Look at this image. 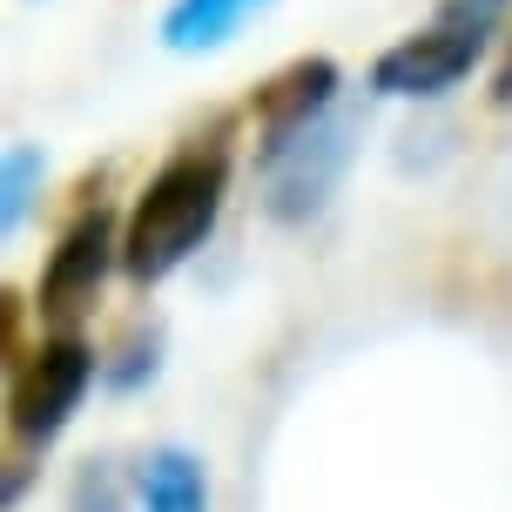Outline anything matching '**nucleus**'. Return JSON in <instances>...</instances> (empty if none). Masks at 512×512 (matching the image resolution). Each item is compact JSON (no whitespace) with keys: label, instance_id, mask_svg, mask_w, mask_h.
Returning <instances> with one entry per match:
<instances>
[{"label":"nucleus","instance_id":"obj_2","mask_svg":"<svg viewBox=\"0 0 512 512\" xmlns=\"http://www.w3.org/2000/svg\"><path fill=\"white\" fill-rule=\"evenodd\" d=\"M506 14H512V0H438L411 34H398L371 61V95H384V102H438L445 88H459L486 61Z\"/></svg>","mask_w":512,"mask_h":512},{"label":"nucleus","instance_id":"obj_12","mask_svg":"<svg viewBox=\"0 0 512 512\" xmlns=\"http://www.w3.org/2000/svg\"><path fill=\"white\" fill-rule=\"evenodd\" d=\"M492 102H499V108H512V54L499 61V81H492Z\"/></svg>","mask_w":512,"mask_h":512},{"label":"nucleus","instance_id":"obj_10","mask_svg":"<svg viewBox=\"0 0 512 512\" xmlns=\"http://www.w3.org/2000/svg\"><path fill=\"white\" fill-rule=\"evenodd\" d=\"M155 351H162V331H135V337H128V344H122V358L108 364L102 378L115 384V391H135V384H142V378H155V364H162V358H155Z\"/></svg>","mask_w":512,"mask_h":512},{"label":"nucleus","instance_id":"obj_7","mask_svg":"<svg viewBox=\"0 0 512 512\" xmlns=\"http://www.w3.org/2000/svg\"><path fill=\"white\" fill-rule=\"evenodd\" d=\"M270 7L277 0H169L162 48L169 54H216V48H230L256 14H270Z\"/></svg>","mask_w":512,"mask_h":512},{"label":"nucleus","instance_id":"obj_4","mask_svg":"<svg viewBox=\"0 0 512 512\" xmlns=\"http://www.w3.org/2000/svg\"><path fill=\"white\" fill-rule=\"evenodd\" d=\"M102 358H95V344L81 331H54L41 337L27 364H14V391H7V425L21 438L27 452H41L54 438L68 432V418L81 411L88 398V384H95Z\"/></svg>","mask_w":512,"mask_h":512},{"label":"nucleus","instance_id":"obj_3","mask_svg":"<svg viewBox=\"0 0 512 512\" xmlns=\"http://www.w3.org/2000/svg\"><path fill=\"white\" fill-rule=\"evenodd\" d=\"M351 149H358V122L331 108L324 122L297 128L283 142H263L256 149V176H263V209L277 223H310L317 209L337 196V182L351 169Z\"/></svg>","mask_w":512,"mask_h":512},{"label":"nucleus","instance_id":"obj_5","mask_svg":"<svg viewBox=\"0 0 512 512\" xmlns=\"http://www.w3.org/2000/svg\"><path fill=\"white\" fill-rule=\"evenodd\" d=\"M122 263V230H115V209L108 203H81L68 216V230L54 236L48 270L34 283V310L48 317L54 331H75L81 317L95 310L108 270Z\"/></svg>","mask_w":512,"mask_h":512},{"label":"nucleus","instance_id":"obj_6","mask_svg":"<svg viewBox=\"0 0 512 512\" xmlns=\"http://www.w3.org/2000/svg\"><path fill=\"white\" fill-rule=\"evenodd\" d=\"M337 88H344V68H337L331 54H297L290 68H277V75L256 88V149L263 142H283V135H297V128L324 122L337 108Z\"/></svg>","mask_w":512,"mask_h":512},{"label":"nucleus","instance_id":"obj_11","mask_svg":"<svg viewBox=\"0 0 512 512\" xmlns=\"http://www.w3.org/2000/svg\"><path fill=\"white\" fill-rule=\"evenodd\" d=\"M75 512H115V486H108V465H81L75 472Z\"/></svg>","mask_w":512,"mask_h":512},{"label":"nucleus","instance_id":"obj_8","mask_svg":"<svg viewBox=\"0 0 512 512\" xmlns=\"http://www.w3.org/2000/svg\"><path fill=\"white\" fill-rule=\"evenodd\" d=\"M142 512H209V479L203 459L182 452V445H155L142 459Z\"/></svg>","mask_w":512,"mask_h":512},{"label":"nucleus","instance_id":"obj_9","mask_svg":"<svg viewBox=\"0 0 512 512\" xmlns=\"http://www.w3.org/2000/svg\"><path fill=\"white\" fill-rule=\"evenodd\" d=\"M41 169H48V155L34 149V142H7V162H0V230L7 236L27 223L34 189H41Z\"/></svg>","mask_w":512,"mask_h":512},{"label":"nucleus","instance_id":"obj_1","mask_svg":"<svg viewBox=\"0 0 512 512\" xmlns=\"http://www.w3.org/2000/svg\"><path fill=\"white\" fill-rule=\"evenodd\" d=\"M223 203H230V135L209 128V135H189L149 176V189L135 196V209L122 223V270L135 283L176 277L209 243Z\"/></svg>","mask_w":512,"mask_h":512}]
</instances>
